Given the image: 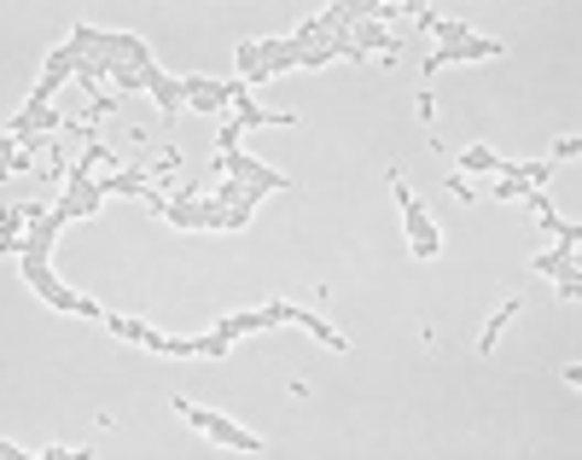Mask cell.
I'll list each match as a JSON object with an SVG mask.
<instances>
[{"instance_id":"1","label":"cell","mask_w":582,"mask_h":460,"mask_svg":"<svg viewBox=\"0 0 582 460\" xmlns=\"http://www.w3.org/2000/svg\"><path fill=\"white\" fill-rule=\"evenodd\" d=\"M175 414H181V420H193L198 431H211L216 443H227V449H245V454H257V449H262V443H257V437L245 431V426L222 420V414H204V408H193V403H186V396H175Z\"/></svg>"},{"instance_id":"2","label":"cell","mask_w":582,"mask_h":460,"mask_svg":"<svg viewBox=\"0 0 582 460\" xmlns=\"http://www.w3.org/2000/svg\"><path fill=\"white\" fill-rule=\"evenodd\" d=\"M397 204H402V216H408V234H413V257H420V263H431L436 250H443V239H436V227L425 222L420 199H413L408 186H397Z\"/></svg>"},{"instance_id":"3","label":"cell","mask_w":582,"mask_h":460,"mask_svg":"<svg viewBox=\"0 0 582 460\" xmlns=\"http://www.w3.org/2000/svg\"><path fill=\"white\" fill-rule=\"evenodd\" d=\"M495 53H507L502 41H489V35H472V41H449V47H436L425 58V76H436L443 65H454V58H495Z\"/></svg>"},{"instance_id":"4","label":"cell","mask_w":582,"mask_h":460,"mask_svg":"<svg viewBox=\"0 0 582 460\" xmlns=\"http://www.w3.org/2000/svg\"><path fill=\"white\" fill-rule=\"evenodd\" d=\"M234 106H239V117H234L239 129H268V122H291V117H268V111L257 106V99H251V88H245V94L234 99Z\"/></svg>"},{"instance_id":"5","label":"cell","mask_w":582,"mask_h":460,"mask_svg":"<svg viewBox=\"0 0 582 460\" xmlns=\"http://www.w3.org/2000/svg\"><path fill=\"white\" fill-rule=\"evenodd\" d=\"M513 315H518V298H513V303H502V315H495V321L484 327V339H477V355H489V350H495V339H502V327H507Z\"/></svg>"}]
</instances>
